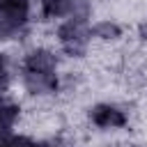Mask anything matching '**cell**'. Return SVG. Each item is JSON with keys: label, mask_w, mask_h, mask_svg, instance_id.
Segmentation results:
<instances>
[{"label": "cell", "mask_w": 147, "mask_h": 147, "mask_svg": "<svg viewBox=\"0 0 147 147\" xmlns=\"http://www.w3.org/2000/svg\"><path fill=\"white\" fill-rule=\"evenodd\" d=\"M0 11L18 25H32V0H0Z\"/></svg>", "instance_id": "8992f818"}, {"label": "cell", "mask_w": 147, "mask_h": 147, "mask_svg": "<svg viewBox=\"0 0 147 147\" xmlns=\"http://www.w3.org/2000/svg\"><path fill=\"white\" fill-rule=\"evenodd\" d=\"M136 34H138V41H140L142 46H147V18L138 23V28H136Z\"/></svg>", "instance_id": "30bf717a"}, {"label": "cell", "mask_w": 147, "mask_h": 147, "mask_svg": "<svg viewBox=\"0 0 147 147\" xmlns=\"http://www.w3.org/2000/svg\"><path fill=\"white\" fill-rule=\"evenodd\" d=\"M53 37H55L57 51L69 62H83L92 55L94 41H92L90 23H78L71 18H64L53 28Z\"/></svg>", "instance_id": "6da1fadb"}, {"label": "cell", "mask_w": 147, "mask_h": 147, "mask_svg": "<svg viewBox=\"0 0 147 147\" xmlns=\"http://www.w3.org/2000/svg\"><path fill=\"white\" fill-rule=\"evenodd\" d=\"M39 140H34L30 133H11L7 140V147H37Z\"/></svg>", "instance_id": "9c48e42d"}, {"label": "cell", "mask_w": 147, "mask_h": 147, "mask_svg": "<svg viewBox=\"0 0 147 147\" xmlns=\"http://www.w3.org/2000/svg\"><path fill=\"white\" fill-rule=\"evenodd\" d=\"M37 9H39V18L51 23V21H64L69 18L71 11V0H37Z\"/></svg>", "instance_id": "52a82bcc"}, {"label": "cell", "mask_w": 147, "mask_h": 147, "mask_svg": "<svg viewBox=\"0 0 147 147\" xmlns=\"http://www.w3.org/2000/svg\"><path fill=\"white\" fill-rule=\"evenodd\" d=\"M94 16V2L92 0H71V11L69 18L78 23H92Z\"/></svg>", "instance_id": "ba28073f"}, {"label": "cell", "mask_w": 147, "mask_h": 147, "mask_svg": "<svg viewBox=\"0 0 147 147\" xmlns=\"http://www.w3.org/2000/svg\"><path fill=\"white\" fill-rule=\"evenodd\" d=\"M7 140L9 138H0V147H7Z\"/></svg>", "instance_id": "7c38bea8"}, {"label": "cell", "mask_w": 147, "mask_h": 147, "mask_svg": "<svg viewBox=\"0 0 147 147\" xmlns=\"http://www.w3.org/2000/svg\"><path fill=\"white\" fill-rule=\"evenodd\" d=\"M90 32H92V41L99 46H119L124 41V25L110 16L96 18L90 23Z\"/></svg>", "instance_id": "5b68a950"}, {"label": "cell", "mask_w": 147, "mask_h": 147, "mask_svg": "<svg viewBox=\"0 0 147 147\" xmlns=\"http://www.w3.org/2000/svg\"><path fill=\"white\" fill-rule=\"evenodd\" d=\"M62 53L57 46H44L32 44L21 53V69L23 71H37V74H57L62 69Z\"/></svg>", "instance_id": "277c9868"}, {"label": "cell", "mask_w": 147, "mask_h": 147, "mask_svg": "<svg viewBox=\"0 0 147 147\" xmlns=\"http://www.w3.org/2000/svg\"><path fill=\"white\" fill-rule=\"evenodd\" d=\"M87 124L101 133L124 131L131 124V113L126 103L117 101H96L87 108Z\"/></svg>", "instance_id": "7a4b0ae2"}, {"label": "cell", "mask_w": 147, "mask_h": 147, "mask_svg": "<svg viewBox=\"0 0 147 147\" xmlns=\"http://www.w3.org/2000/svg\"><path fill=\"white\" fill-rule=\"evenodd\" d=\"M16 85L32 101H51L60 94V71L57 74H37V71H18Z\"/></svg>", "instance_id": "3957f363"}, {"label": "cell", "mask_w": 147, "mask_h": 147, "mask_svg": "<svg viewBox=\"0 0 147 147\" xmlns=\"http://www.w3.org/2000/svg\"><path fill=\"white\" fill-rule=\"evenodd\" d=\"M124 147H147V140H129Z\"/></svg>", "instance_id": "8fae6325"}]
</instances>
